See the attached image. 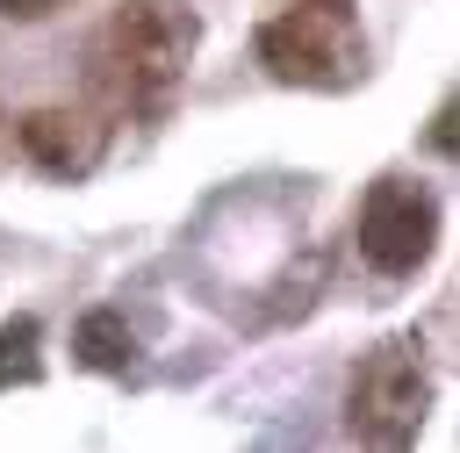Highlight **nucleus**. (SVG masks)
<instances>
[{"mask_svg": "<svg viewBox=\"0 0 460 453\" xmlns=\"http://www.w3.org/2000/svg\"><path fill=\"white\" fill-rule=\"evenodd\" d=\"M194 43H201V14L187 0H122L108 14V36H101V86L115 108L158 122L180 86H187V65H194Z\"/></svg>", "mask_w": 460, "mask_h": 453, "instance_id": "f257e3e1", "label": "nucleus"}, {"mask_svg": "<svg viewBox=\"0 0 460 453\" xmlns=\"http://www.w3.org/2000/svg\"><path fill=\"white\" fill-rule=\"evenodd\" d=\"M259 65L280 86H316V93H345L367 72V43L352 22V0H280L259 22Z\"/></svg>", "mask_w": 460, "mask_h": 453, "instance_id": "f03ea898", "label": "nucleus"}, {"mask_svg": "<svg viewBox=\"0 0 460 453\" xmlns=\"http://www.w3.org/2000/svg\"><path fill=\"white\" fill-rule=\"evenodd\" d=\"M424 410H431V381H424L417 345H410V338L374 345V352L359 360V374H352V403H345L352 439H367V446H410L417 424H424Z\"/></svg>", "mask_w": 460, "mask_h": 453, "instance_id": "7ed1b4c3", "label": "nucleus"}, {"mask_svg": "<svg viewBox=\"0 0 460 453\" xmlns=\"http://www.w3.org/2000/svg\"><path fill=\"white\" fill-rule=\"evenodd\" d=\"M431 244H438V201H431V187L395 180V173L374 180L367 201H359V259L374 273L402 280V273H417L431 259Z\"/></svg>", "mask_w": 460, "mask_h": 453, "instance_id": "20e7f679", "label": "nucleus"}, {"mask_svg": "<svg viewBox=\"0 0 460 453\" xmlns=\"http://www.w3.org/2000/svg\"><path fill=\"white\" fill-rule=\"evenodd\" d=\"M14 151L50 180H86L108 151V122H93L86 108H36L14 122Z\"/></svg>", "mask_w": 460, "mask_h": 453, "instance_id": "39448f33", "label": "nucleus"}, {"mask_svg": "<svg viewBox=\"0 0 460 453\" xmlns=\"http://www.w3.org/2000/svg\"><path fill=\"white\" fill-rule=\"evenodd\" d=\"M72 360L93 367V374H129V360H137L129 316H122V309H86V316L72 324Z\"/></svg>", "mask_w": 460, "mask_h": 453, "instance_id": "423d86ee", "label": "nucleus"}, {"mask_svg": "<svg viewBox=\"0 0 460 453\" xmlns=\"http://www.w3.org/2000/svg\"><path fill=\"white\" fill-rule=\"evenodd\" d=\"M43 324L36 316H7L0 324V388H29L36 374H43Z\"/></svg>", "mask_w": 460, "mask_h": 453, "instance_id": "0eeeda50", "label": "nucleus"}, {"mask_svg": "<svg viewBox=\"0 0 460 453\" xmlns=\"http://www.w3.org/2000/svg\"><path fill=\"white\" fill-rule=\"evenodd\" d=\"M460 108L453 101H438V115H431V129H424V144H431V158H453V144H460Z\"/></svg>", "mask_w": 460, "mask_h": 453, "instance_id": "6e6552de", "label": "nucleus"}, {"mask_svg": "<svg viewBox=\"0 0 460 453\" xmlns=\"http://www.w3.org/2000/svg\"><path fill=\"white\" fill-rule=\"evenodd\" d=\"M58 7H72V0H0L7 22H43V14H58Z\"/></svg>", "mask_w": 460, "mask_h": 453, "instance_id": "1a4fd4ad", "label": "nucleus"}, {"mask_svg": "<svg viewBox=\"0 0 460 453\" xmlns=\"http://www.w3.org/2000/svg\"><path fill=\"white\" fill-rule=\"evenodd\" d=\"M273 7H280V0H273Z\"/></svg>", "mask_w": 460, "mask_h": 453, "instance_id": "9d476101", "label": "nucleus"}]
</instances>
